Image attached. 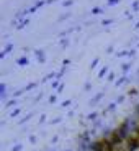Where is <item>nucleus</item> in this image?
<instances>
[{"instance_id":"1","label":"nucleus","mask_w":139,"mask_h":151,"mask_svg":"<svg viewBox=\"0 0 139 151\" xmlns=\"http://www.w3.org/2000/svg\"><path fill=\"white\" fill-rule=\"evenodd\" d=\"M0 99H2V100L7 99V86H5V82L0 84Z\"/></svg>"},{"instance_id":"2","label":"nucleus","mask_w":139,"mask_h":151,"mask_svg":"<svg viewBox=\"0 0 139 151\" xmlns=\"http://www.w3.org/2000/svg\"><path fill=\"white\" fill-rule=\"evenodd\" d=\"M11 49H13V45H11V43H8V45L5 46V49H4V53L0 54V58H2V59H4V58L7 56L8 53H11Z\"/></svg>"},{"instance_id":"3","label":"nucleus","mask_w":139,"mask_h":151,"mask_svg":"<svg viewBox=\"0 0 139 151\" xmlns=\"http://www.w3.org/2000/svg\"><path fill=\"white\" fill-rule=\"evenodd\" d=\"M28 63H30V61H28L26 56H21V58L16 59V64H18V66H28Z\"/></svg>"},{"instance_id":"4","label":"nucleus","mask_w":139,"mask_h":151,"mask_svg":"<svg viewBox=\"0 0 139 151\" xmlns=\"http://www.w3.org/2000/svg\"><path fill=\"white\" fill-rule=\"evenodd\" d=\"M36 58L39 59V63H44V51L43 49H36Z\"/></svg>"},{"instance_id":"5","label":"nucleus","mask_w":139,"mask_h":151,"mask_svg":"<svg viewBox=\"0 0 139 151\" xmlns=\"http://www.w3.org/2000/svg\"><path fill=\"white\" fill-rule=\"evenodd\" d=\"M97 118H98V113L97 112H92V113L87 115V120H88V122H97Z\"/></svg>"},{"instance_id":"6","label":"nucleus","mask_w":139,"mask_h":151,"mask_svg":"<svg viewBox=\"0 0 139 151\" xmlns=\"http://www.w3.org/2000/svg\"><path fill=\"white\" fill-rule=\"evenodd\" d=\"M102 97H103V92H100V94H97V95H95V97L90 100V105H95V104H98V100H100Z\"/></svg>"},{"instance_id":"7","label":"nucleus","mask_w":139,"mask_h":151,"mask_svg":"<svg viewBox=\"0 0 139 151\" xmlns=\"http://www.w3.org/2000/svg\"><path fill=\"white\" fill-rule=\"evenodd\" d=\"M28 23H30V20H28V18H23L21 22H20V25H16V30H21V28H25Z\"/></svg>"},{"instance_id":"8","label":"nucleus","mask_w":139,"mask_h":151,"mask_svg":"<svg viewBox=\"0 0 139 151\" xmlns=\"http://www.w3.org/2000/svg\"><path fill=\"white\" fill-rule=\"evenodd\" d=\"M126 81H128V76H121V77H120V79H118L115 84H116V87H120V86H123Z\"/></svg>"},{"instance_id":"9","label":"nucleus","mask_w":139,"mask_h":151,"mask_svg":"<svg viewBox=\"0 0 139 151\" xmlns=\"http://www.w3.org/2000/svg\"><path fill=\"white\" fill-rule=\"evenodd\" d=\"M16 104H18V102H16L15 99H11V100H8V102L5 104V109H11V107H16Z\"/></svg>"},{"instance_id":"10","label":"nucleus","mask_w":139,"mask_h":151,"mask_svg":"<svg viewBox=\"0 0 139 151\" xmlns=\"http://www.w3.org/2000/svg\"><path fill=\"white\" fill-rule=\"evenodd\" d=\"M116 105H118L116 102H111V104H110V105L105 109V112H103V113H106V112H111V110H115V109H116Z\"/></svg>"},{"instance_id":"11","label":"nucleus","mask_w":139,"mask_h":151,"mask_svg":"<svg viewBox=\"0 0 139 151\" xmlns=\"http://www.w3.org/2000/svg\"><path fill=\"white\" fill-rule=\"evenodd\" d=\"M131 66H133L131 63H128V64H123V68H121V69H123V76H126V72L131 69Z\"/></svg>"},{"instance_id":"12","label":"nucleus","mask_w":139,"mask_h":151,"mask_svg":"<svg viewBox=\"0 0 139 151\" xmlns=\"http://www.w3.org/2000/svg\"><path fill=\"white\" fill-rule=\"evenodd\" d=\"M106 72H108V68L105 66V68H102V69H100V72H98V77H100V79H102V77H105V74H106Z\"/></svg>"},{"instance_id":"13","label":"nucleus","mask_w":139,"mask_h":151,"mask_svg":"<svg viewBox=\"0 0 139 151\" xmlns=\"http://www.w3.org/2000/svg\"><path fill=\"white\" fill-rule=\"evenodd\" d=\"M120 2H121V0H108V2H106V5H108V7H113V5H118Z\"/></svg>"},{"instance_id":"14","label":"nucleus","mask_w":139,"mask_h":151,"mask_svg":"<svg viewBox=\"0 0 139 151\" xmlns=\"http://www.w3.org/2000/svg\"><path fill=\"white\" fill-rule=\"evenodd\" d=\"M102 8H100V7H95L93 8V10H92V15H100V13H102Z\"/></svg>"},{"instance_id":"15","label":"nucleus","mask_w":139,"mask_h":151,"mask_svg":"<svg viewBox=\"0 0 139 151\" xmlns=\"http://www.w3.org/2000/svg\"><path fill=\"white\" fill-rule=\"evenodd\" d=\"M23 92H26V91H25V87H23V89H20V91H16V92H13V99H15V97H20Z\"/></svg>"},{"instance_id":"16","label":"nucleus","mask_w":139,"mask_h":151,"mask_svg":"<svg viewBox=\"0 0 139 151\" xmlns=\"http://www.w3.org/2000/svg\"><path fill=\"white\" fill-rule=\"evenodd\" d=\"M98 63H100V59H98V58H95V59L92 61V64H90V69H95V68H97Z\"/></svg>"},{"instance_id":"17","label":"nucleus","mask_w":139,"mask_h":151,"mask_svg":"<svg viewBox=\"0 0 139 151\" xmlns=\"http://www.w3.org/2000/svg\"><path fill=\"white\" fill-rule=\"evenodd\" d=\"M20 112H21V109H15L13 112L10 113V117H11V118H13V117H18V113H20Z\"/></svg>"},{"instance_id":"18","label":"nucleus","mask_w":139,"mask_h":151,"mask_svg":"<svg viewBox=\"0 0 139 151\" xmlns=\"http://www.w3.org/2000/svg\"><path fill=\"white\" fill-rule=\"evenodd\" d=\"M34 87H36V82H31V84H28V86L26 87H25V91H31V89H34Z\"/></svg>"},{"instance_id":"19","label":"nucleus","mask_w":139,"mask_h":151,"mask_svg":"<svg viewBox=\"0 0 139 151\" xmlns=\"http://www.w3.org/2000/svg\"><path fill=\"white\" fill-rule=\"evenodd\" d=\"M31 117H33V113H28V115H26L25 118H21V120H20V123H25V122H28Z\"/></svg>"},{"instance_id":"20","label":"nucleus","mask_w":139,"mask_h":151,"mask_svg":"<svg viewBox=\"0 0 139 151\" xmlns=\"http://www.w3.org/2000/svg\"><path fill=\"white\" fill-rule=\"evenodd\" d=\"M111 23H113V20H103V22H102V25H103V27H110V25H111Z\"/></svg>"},{"instance_id":"21","label":"nucleus","mask_w":139,"mask_h":151,"mask_svg":"<svg viewBox=\"0 0 139 151\" xmlns=\"http://www.w3.org/2000/svg\"><path fill=\"white\" fill-rule=\"evenodd\" d=\"M123 56H129V51H120L118 53V58H123Z\"/></svg>"},{"instance_id":"22","label":"nucleus","mask_w":139,"mask_h":151,"mask_svg":"<svg viewBox=\"0 0 139 151\" xmlns=\"http://www.w3.org/2000/svg\"><path fill=\"white\" fill-rule=\"evenodd\" d=\"M21 148H23V146H21V145L18 143V145H15V146L11 148V151H21Z\"/></svg>"},{"instance_id":"23","label":"nucleus","mask_w":139,"mask_h":151,"mask_svg":"<svg viewBox=\"0 0 139 151\" xmlns=\"http://www.w3.org/2000/svg\"><path fill=\"white\" fill-rule=\"evenodd\" d=\"M72 4H74V0H66V2H64L62 5H64V7H71Z\"/></svg>"},{"instance_id":"24","label":"nucleus","mask_w":139,"mask_h":151,"mask_svg":"<svg viewBox=\"0 0 139 151\" xmlns=\"http://www.w3.org/2000/svg\"><path fill=\"white\" fill-rule=\"evenodd\" d=\"M123 100H124V95H120V97H118L115 102H116V104H123Z\"/></svg>"},{"instance_id":"25","label":"nucleus","mask_w":139,"mask_h":151,"mask_svg":"<svg viewBox=\"0 0 139 151\" xmlns=\"http://www.w3.org/2000/svg\"><path fill=\"white\" fill-rule=\"evenodd\" d=\"M71 104H72V100H64V102H62V107L66 109V107H69Z\"/></svg>"},{"instance_id":"26","label":"nucleus","mask_w":139,"mask_h":151,"mask_svg":"<svg viewBox=\"0 0 139 151\" xmlns=\"http://www.w3.org/2000/svg\"><path fill=\"white\" fill-rule=\"evenodd\" d=\"M71 64V59H64L62 61V68H66V66H69Z\"/></svg>"},{"instance_id":"27","label":"nucleus","mask_w":139,"mask_h":151,"mask_svg":"<svg viewBox=\"0 0 139 151\" xmlns=\"http://www.w3.org/2000/svg\"><path fill=\"white\" fill-rule=\"evenodd\" d=\"M115 76H116V74H113V72H110V76H108V81H110V82H111V81H115Z\"/></svg>"},{"instance_id":"28","label":"nucleus","mask_w":139,"mask_h":151,"mask_svg":"<svg viewBox=\"0 0 139 151\" xmlns=\"http://www.w3.org/2000/svg\"><path fill=\"white\" fill-rule=\"evenodd\" d=\"M62 91H64V84H61V86L57 87V94H61Z\"/></svg>"},{"instance_id":"29","label":"nucleus","mask_w":139,"mask_h":151,"mask_svg":"<svg viewBox=\"0 0 139 151\" xmlns=\"http://www.w3.org/2000/svg\"><path fill=\"white\" fill-rule=\"evenodd\" d=\"M56 95H51V97H49V102H51V104H54V102H56Z\"/></svg>"},{"instance_id":"30","label":"nucleus","mask_w":139,"mask_h":151,"mask_svg":"<svg viewBox=\"0 0 139 151\" xmlns=\"http://www.w3.org/2000/svg\"><path fill=\"white\" fill-rule=\"evenodd\" d=\"M139 8V2H134V4H133V10H138Z\"/></svg>"},{"instance_id":"31","label":"nucleus","mask_w":139,"mask_h":151,"mask_svg":"<svg viewBox=\"0 0 139 151\" xmlns=\"http://www.w3.org/2000/svg\"><path fill=\"white\" fill-rule=\"evenodd\" d=\"M46 122V115H41V118H39V123H44Z\"/></svg>"},{"instance_id":"32","label":"nucleus","mask_w":139,"mask_h":151,"mask_svg":"<svg viewBox=\"0 0 139 151\" xmlns=\"http://www.w3.org/2000/svg\"><path fill=\"white\" fill-rule=\"evenodd\" d=\"M30 141H31V143H36V136L31 135V136H30Z\"/></svg>"},{"instance_id":"33","label":"nucleus","mask_w":139,"mask_h":151,"mask_svg":"<svg viewBox=\"0 0 139 151\" xmlns=\"http://www.w3.org/2000/svg\"><path fill=\"white\" fill-rule=\"evenodd\" d=\"M136 54V49H131V51H129V58H133Z\"/></svg>"},{"instance_id":"34","label":"nucleus","mask_w":139,"mask_h":151,"mask_svg":"<svg viewBox=\"0 0 139 151\" xmlns=\"http://www.w3.org/2000/svg\"><path fill=\"white\" fill-rule=\"evenodd\" d=\"M61 120H62V118H61V117H57V118H56V120H53V123H54V125H56V123H59V122H61Z\"/></svg>"},{"instance_id":"35","label":"nucleus","mask_w":139,"mask_h":151,"mask_svg":"<svg viewBox=\"0 0 139 151\" xmlns=\"http://www.w3.org/2000/svg\"><path fill=\"white\" fill-rule=\"evenodd\" d=\"M46 2H48V4H53V2H57V0H46Z\"/></svg>"},{"instance_id":"36","label":"nucleus","mask_w":139,"mask_h":151,"mask_svg":"<svg viewBox=\"0 0 139 151\" xmlns=\"http://www.w3.org/2000/svg\"><path fill=\"white\" fill-rule=\"evenodd\" d=\"M136 28H139V22H138V25H136Z\"/></svg>"},{"instance_id":"37","label":"nucleus","mask_w":139,"mask_h":151,"mask_svg":"<svg viewBox=\"0 0 139 151\" xmlns=\"http://www.w3.org/2000/svg\"><path fill=\"white\" fill-rule=\"evenodd\" d=\"M48 151H51V150H48Z\"/></svg>"},{"instance_id":"38","label":"nucleus","mask_w":139,"mask_h":151,"mask_svg":"<svg viewBox=\"0 0 139 151\" xmlns=\"http://www.w3.org/2000/svg\"><path fill=\"white\" fill-rule=\"evenodd\" d=\"M138 46H139V45H138Z\"/></svg>"}]
</instances>
